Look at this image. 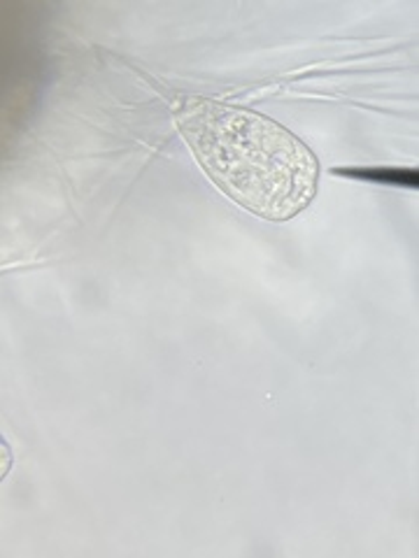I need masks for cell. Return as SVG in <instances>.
I'll return each instance as SVG.
<instances>
[{
  "instance_id": "6da1fadb",
  "label": "cell",
  "mask_w": 419,
  "mask_h": 558,
  "mask_svg": "<svg viewBox=\"0 0 419 558\" xmlns=\"http://www.w3.org/2000/svg\"><path fill=\"white\" fill-rule=\"evenodd\" d=\"M175 121L207 178L248 213L287 221L318 194V159L277 121L205 98H184Z\"/></svg>"
}]
</instances>
